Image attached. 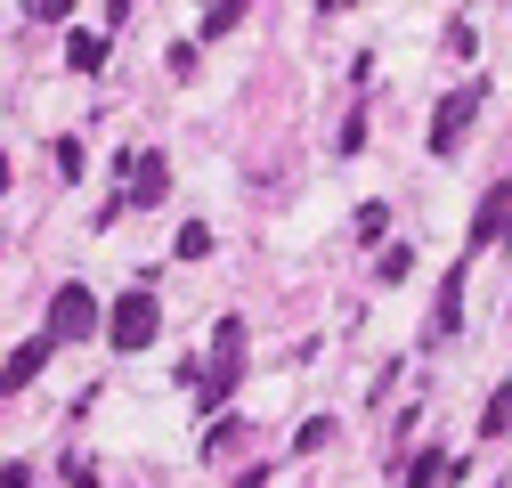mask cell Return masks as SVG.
Returning <instances> with one entry per match:
<instances>
[{
    "mask_svg": "<svg viewBox=\"0 0 512 488\" xmlns=\"http://www.w3.org/2000/svg\"><path fill=\"white\" fill-rule=\"evenodd\" d=\"M407 269H415V253H407V244H391V253H382V285H399Z\"/></svg>",
    "mask_w": 512,
    "mask_h": 488,
    "instance_id": "cell-16",
    "label": "cell"
},
{
    "mask_svg": "<svg viewBox=\"0 0 512 488\" xmlns=\"http://www.w3.org/2000/svg\"><path fill=\"white\" fill-rule=\"evenodd\" d=\"M98 334V293L90 285H57L49 293V342H82Z\"/></svg>",
    "mask_w": 512,
    "mask_h": 488,
    "instance_id": "cell-4",
    "label": "cell"
},
{
    "mask_svg": "<svg viewBox=\"0 0 512 488\" xmlns=\"http://www.w3.org/2000/svg\"><path fill=\"white\" fill-rule=\"evenodd\" d=\"M49 350H57L49 334H33V342H17V350H9V366H0V391H33V383L49 375Z\"/></svg>",
    "mask_w": 512,
    "mask_h": 488,
    "instance_id": "cell-6",
    "label": "cell"
},
{
    "mask_svg": "<svg viewBox=\"0 0 512 488\" xmlns=\"http://www.w3.org/2000/svg\"><path fill=\"white\" fill-rule=\"evenodd\" d=\"M236 375H244V318H220V326H212V375L196 383V399L220 407V399L236 391Z\"/></svg>",
    "mask_w": 512,
    "mask_h": 488,
    "instance_id": "cell-2",
    "label": "cell"
},
{
    "mask_svg": "<svg viewBox=\"0 0 512 488\" xmlns=\"http://www.w3.org/2000/svg\"><path fill=\"white\" fill-rule=\"evenodd\" d=\"M163 188H171V163H163V147H139V155H131V188H122V204L155 212V204H163Z\"/></svg>",
    "mask_w": 512,
    "mask_h": 488,
    "instance_id": "cell-5",
    "label": "cell"
},
{
    "mask_svg": "<svg viewBox=\"0 0 512 488\" xmlns=\"http://www.w3.org/2000/svg\"><path fill=\"white\" fill-rule=\"evenodd\" d=\"M326 440H334V415H309L301 432H293V448H301V456H317V448H326Z\"/></svg>",
    "mask_w": 512,
    "mask_h": 488,
    "instance_id": "cell-13",
    "label": "cell"
},
{
    "mask_svg": "<svg viewBox=\"0 0 512 488\" xmlns=\"http://www.w3.org/2000/svg\"><path fill=\"white\" fill-rule=\"evenodd\" d=\"M456 326H464V261L439 277V301H431V342H447Z\"/></svg>",
    "mask_w": 512,
    "mask_h": 488,
    "instance_id": "cell-8",
    "label": "cell"
},
{
    "mask_svg": "<svg viewBox=\"0 0 512 488\" xmlns=\"http://www.w3.org/2000/svg\"><path fill=\"white\" fill-rule=\"evenodd\" d=\"M236 17H244L236 0H228V9H204V41H220V33H236Z\"/></svg>",
    "mask_w": 512,
    "mask_h": 488,
    "instance_id": "cell-15",
    "label": "cell"
},
{
    "mask_svg": "<svg viewBox=\"0 0 512 488\" xmlns=\"http://www.w3.org/2000/svg\"><path fill=\"white\" fill-rule=\"evenodd\" d=\"M0 488H33V464H0Z\"/></svg>",
    "mask_w": 512,
    "mask_h": 488,
    "instance_id": "cell-17",
    "label": "cell"
},
{
    "mask_svg": "<svg viewBox=\"0 0 512 488\" xmlns=\"http://www.w3.org/2000/svg\"><path fill=\"white\" fill-rule=\"evenodd\" d=\"M480 106H488V82H464V90H447V98H439V114H431V155H456Z\"/></svg>",
    "mask_w": 512,
    "mask_h": 488,
    "instance_id": "cell-3",
    "label": "cell"
},
{
    "mask_svg": "<svg viewBox=\"0 0 512 488\" xmlns=\"http://www.w3.org/2000/svg\"><path fill=\"white\" fill-rule=\"evenodd\" d=\"M496 432H512V391H504V383H496L488 407H480V440H496Z\"/></svg>",
    "mask_w": 512,
    "mask_h": 488,
    "instance_id": "cell-10",
    "label": "cell"
},
{
    "mask_svg": "<svg viewBox=\"0 0 512 488\" xmlns=\"http://www.w3.org/2000/svg\"><path fill=\"white\" fill-rule=\"evenodd\" d=\"M155 334H163V301H155L147 285H131V293H122L114 310H106V342H114L122 358H131V350H147Z\"/></svg>",
    "mask_w": 512,
    "mask_h": 488,
    "instance_id": "cell-1",
    "label": "cell"
},
{
    "mask_svg": "<svg viewBox=\"0 0 512 488\" xmlns=\"http://www.w3.org/2000/svg\"><path fill=\"white\" fill-rule=\"evenodd\" d=\"M171 253H179V261H204V253H212V228H204V220H187V228H179V244H171Z\"/></svg>",
    "mask_w": 512,
    "mask_h": 488,
    "instance_id": "cell-12",
    "label": "cell"
},
{
    "mask_svg": "<svg viewBox=\"0 0 512 488\" xmlns=\"http://www.w3.org/2000/svg\"><path fill=\"white\" fill-rule=\"evenodd\" d=\"M0 196H9V155H0Z\"/></svg>",
    "mask_w": 512,
    "mask_h": 488,
    "instance_id": "cell-18",
    "label": "cell"
},
{
    "mask_svg": "<svg viewBox=\"0 0 512 488\" xmlns=\"http://www.w3.org/2000/svg\"><path fill=\"white\" fill-rule=\"evenodd\" d=\"M447 49H456V57H472V49H480V33H472V17H447Z\"/></svg>",
    "mask_w": 512,
    "mask_h": 488,
    "instance_id": "cell-14",
    "label": "cell"
},
{
    "mask_svg": "<svg viewBox=\"0 0 512 488\" xmlns=\"http://www.w3.org/2000/svg\"><path fill=\"white\" fill-rule=\"evenodd\" d=\"M504 188H512V179H504Z\"/></svg>",
    "mask_w": 512,
    "mask_h": 488,
    "instance_id": "cell-19",
    "label": "cell"
},
{
    "mask_svg": "<svg viewBox=\"0 0 512 488\" xmlns=\"http://www.w3.org/2000/svg\"><path fill=\"white\" fill-rule=\"evenodd\" d=\"M464 464H447V456H415L407 464V488H439V480H456Z\"/></svg>",
    "mask_w": 512,
    "mask_h": 488,
    "instance_id": "cell-11",
    "label": "cell"
},
{
    "mask_svg": "<svg viewBox=\"0 0 512 488\" xmlns=\"http://www.w3.org/2000/svg\"><path fill=\"white\" fill-rule=\"evenodd\" d=\"M66 66H74V74H98V66H106V33H74V41H66Z\"/></svg>",
    "mask_w": 512,
    "mask_h": 488,
    "instance_id": "cell-9",
    "label": "cell"
},
{
    "mask_svg": "<svg viewBox=\"0 0 512 488\" xmlns=\"http://www.w3.org/2000/svg\"><path fill=\"white\" fill-rule=\"evenodd\" d=\"M504 236H512V188L496 179V188H488V204L472 212V253H488V244H504Z\"/></svg>",
    "mask_w": 512,
    "mask_h": 488,
    "instance_id": "cell-7",
    "label": "cell"
}]
</instances>
